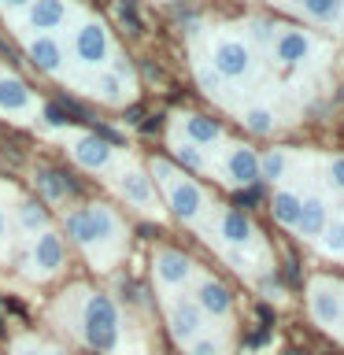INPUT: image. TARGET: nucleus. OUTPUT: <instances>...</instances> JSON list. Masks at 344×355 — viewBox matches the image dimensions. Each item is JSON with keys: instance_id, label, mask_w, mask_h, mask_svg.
Listing matches in <instances>:
<instances>
[{"instance_id": "obj_1", "label": "nucleus", "mask_w": 344, "mask_h": 355, "mask_svg": "<svg viewBox=\"0 0 344 355\" xmlns=\"http://www.w3.org/2000/svg\"><path fill=\"white\" fill-rule=\"evenodd\" d=\"M85 340L100 355L115 352V344H119V311L100 293L89 296V304H85Z\"/></svg>"}, {"instance_id": "obj_2", "label": "nucleus", "mask_w": 344, "mask_h": 355, "mask_svg": "<svg viewBox=\"0 0 344 355\" xmlns=\"http://www.w3.org/2000/svg\"><path fill=\"white\" fill-rule=\"evenodd\" d=\"M67 233L82 244V248H89V244H100V241H111L119 233V222L115 215H111L108 207H82L74 211V215H67Z\"/></svg>"}, {"instance_id": "obj_3", "label": "nucleus", "mask_w": 344, "mask_h": 355, "mask_svg": "<svg viewBox=\"0 0 344 355\" xmlns=\"http://www.w3.org/2000/svg\"><path fill=\"white\" fill-rule=\"evenodd\" d=\"M152 171H155V178H160V182L166 185V200H171V211H174L178 218L193 222V218L200 215V211H204V193H200V189H196L193 182L178 178L166 163H155Z\"/></svg>"}, {"instance_id": "obj_4", "label": "nucleus", "mask_w": 344, "mask_h": 355, "mask_svg": "<svg viewBox=\"0 0 344 355\" xmlns=\"http://www.w3.org/2000/svg\"><path fill=\"white\" fill-rule=\"evenodd\" d=\"M215 71L222 78H244L252 71V49L244 41H218L215 44Z\"/></svg>"}, {"instance_id": "obj_5", "label": "nucleus", "mask_w": 344, "mask_h": 355, "mask_svg": "<svg viewBox=\"0 0 344 355\" xmlns=\"http://www.w3.org/2000/svg\"><path fill=\"white\" fill-rule=\"evenodd\" d=\"M74 52H78V60L89 63V67L104 63L108 60V33H104V26L85 22V26L78 30V37H74Z\"/></svg>"}, {"instance_id": "obj_6", "label": "nucleus", "mask_w": 344, "mask_h": 355, "mask_svg": "<svg viewBox=\"0 0 344 355\" xmlns=\"http://www.w3.org/2000/svg\"><path fill=\"white\" fill-rule=\"evenodd\" d=\"M30 263L37 266V274H55L63 266V241L55 233L44 230L37 241H33V252H30Z\"/></svg>"}, {"instance_id": "obj_7", "label": "nucleus", "mask_w": 344, "mask_h": 355, "mask_svg": "<svg viewBox=\"0 0 344 355\" xmlns=\"http://www.w3.org/2000/svg\"><path fill=\"white\" fill-rule=\"evenodd\" d=\"M307 52H311V37H307L304 30H282V33H277V41H274L277 63L296 67V63L307 60Z\"/></svg>"}, {"instance_id": "obj_8", "label": "nucleus", "mask_w": 344, "mask_h": 355, "mask_svg": "<svg viewBox=\"0 0 344 355\" xmlns=\"http://www.w3.org/2000/svg\"><path fill=\"white\" fill-rule=\"evenodd\" d=\"M226 171H230V178H233V182H237L241 189H244V185H255V182H259V155L241 144V148L230 152Z\"/></svg>"}, {"instance_id": "obj_9", "label": "nucleus", "mask_w": 344, "mask_h": 355, "mask_svg": "<svg viewBox=\"0 0 344 355\" xmlns=\"http://www.w3.org/2000/svg\"><path fill=\"white\" fill-rule=\"evenodd\" d=\"M74 159L82 166H89V171H100V166H108V159H111V144L104 137H96V133L78 137L74 141Z\"/></svg>"}, {"instance_id": "obj_10", "label": "nucleus", "mask_w": 344, "mask_h": 355, "mask_svg": "<svg viewBox=\"0 0 344 355\" xmlns=\"http://www.w3.org/2000/svg\"><path fill=\"white\" fill-rule=\"evenodd\" d=\"M171 329L178 340H196L200 333V307L196 304H185V300H178V304L171 307Z\"/></svg>"}, {"instance_id": "obj_11", "label": "nucleus", "mask_w": 344, "mask_h": 355, "mask_svg": "<svg viewBox=\"0 0 344 355\" xmlns=\"http://www.w3.org/2000/svg\"><path fill=\"white\" fill-rule=\"evenodd\" d=\"M67 15H71V8L55 4V0H37V4H30V11H26L30 26H37V30H60L67 22Z\"/></svg>"}, {"instance_id": "obj_12", "label": "nucleus", "mask_w": 344, "mask_h": 355, "mask_svg": "<svg viewBox=\"0 0 344 355\" xmlns=\"http://www.w3.org/2000/svg\"><path fill=\"white\" fill-rule=\"evenodd\" d=\"M341 296L333 293L329 285H315V296H311V315H315L322 326H333V322H341Z\"/></svg>"}, {"instance_id": "obj_13", "label": "nucleus", "mask_w": 344, "mask_h": 355, "mask_svg": "<svg viewBox=\"0 0 344 355\" xmlns=\"http://www.w3.org/2000/svg\"><path fill=\"white\" fill-rule=\"evenodd\" d=\"M30 60H33V67H41V71L55 74V71L63 67L60 41H55V37H33V41H30Z\"/></svg>"}, {"instance_id": "obj_14", "label": "nucleus", "mask_w": 344, "mask_h": 355, "mask_svg": "<svg viewBox=\"0 0 344 355\" xmlns=\"http://www.w3.org/2000/svg\"><path fill=\"white\" fill-rule=\"evenodd\" d=\"M155 274H160L166 285H182V282H189V274H193V263L178 252H160L155 255Z\"/></svg>"}, {"instance_id": "obj_15", "label": "nucleus", "mask_w": 344, "mask_h": 355, "mask_svg": "<svg viewBox=\"0 0 344 355\" xmlns=\"http://www.w3.org/2000/svg\"><path fill=\"white\" fill-rule=\"evenodd\" d=\"M326 204L322 200H304L300 204V222H296V233L300 237H318L322 230H326Z\"/></svg>"}, {"instance_id": "obj_16", "label": "nucleus", "mask_w": 344, "mask_h": 355, "mask_svg": "<svg viewBox=\"0 0 344 355\" xmlns=\"http://www.w3.org/2000/svg\"><path fill=\"white\" fill-rule=\"evenodd\" d=\"M119 193L126 200H133V204H141V207H152V185L141 171H122L119 174Z\"/></svg>"}, {"instance_id": "obj_17", "label": "nucleus", "mask_w": 344, "mask_h": 355, "mask_svg": "<svg viewBox=\"0 0 344 355\" xmlns=\"http://www.w3.org/2000/svg\"><path fill=\"white\" fill-rule=\"evenodd\" d=\"M37 185H41V193L49 200H67V196L78 193V185L71 182V178L60 174V171H52V166H41V171H37Z\"/></svg>"}, {"instance_id": "obj_18", "label": "nucleus", "mask_w": 344, "mask_h": 355, "mask_svg": "<svg viewBox=\"0 0 344 355\" xmlns=\"http://www.w3.org/2000/svg\"><path fill=\"white\" fill-rule=\"evenodd\" d=\"M230 304H233V300H230L226 285H218V282H204V285H200V300H196L200 311H207V315H226Z\"/></svg>"}, {"instance_id": "obj_19", "label": "nucleus", "mask_w": 344, "mask_h": 355, "mask_svg": "<svg viewBox=\"0 0 344 355\" xmlns=\"http://www.w3.org/2000/svg\"><path fill=\"white\" fill-rule=\"evenodd\" d=\"M0 107L4 111H26L30 107V89L19 78H0Z\"/></svg>"}, {"instance_id": "obj_20", "label": "nucleus", "mask_w": 344, "mask_h": 355, "mask_svg": "<svg viewBox=\"0 0 344 355\" xmlns=\"http://www.w3.org/2000/svg\"><path fill=\"white\" fill-rule=\"evenodd\" d=\"M300 204H304V200H300L296 193H274V200H270V211H274V218L282 222V226H293L296 230V222H300Z\"/></svg>"}, {"instance_id": "obj_21", "label": "nucleus", "mask_w": 344, "mask_h": 355, "mask_svg": "<svg viewBox=\"0 0 344 355\" xmlns=\"http://www.w3.org/2000/svg\"><path fill=\"white\" fill-rule=\"evenodd\" d=\"M218 122H211L204 115H185V137L193 144H215L218 141Z\"/></svg>"}, {"instance_id": "obj_22", "label": "nucleus", "mask_w": 344, "mask_h": 355, "mask_svg": "<svg viewBox=\"0 0 344 355\" xmlns=\"http://www.w3.org/2000/svg\"><path fill=\"white\" fill-rule=\"evenodd\" d=\"M222 237L230 244H248L252 241V222L241 215V211H226L222 215Z\"/></svg>"}, {"instance_id": "obj_23", "label": "nucleus", "mask_w": 344, "mask_h": 355, "mask_svg": "<svg viewBox=\"0 0 344 355\" xmlns=\"http://www.w3.org/2000/svg\"><path fill=\"white\" fill-rule=\"evenodd\" d=\"M293 11H300V15H307V19L333 22V19L344 15V4H337V0H304V4H296Z\"/></svg>"}, {"instance_id": "obj_24", "label": "nucleus", "mask_w": 344, "mask_h": 355, "mask_svg": "<svg viewBox=\"0 0 344 355\" xmlns=\"http://www.w3.org/2000/svg\"><path fill=\"white\" fill-rule=\"evenodd\" d=\"M19 222H22V230H30V233H44V226H49V211H44L37 200H22L19 204Z\"/></svg>"}, {"instance_id": "obj_25", "label": "nucleus", "mask_w": 344, "mask_h": 355, "mask_svg": "<svg viewBox=\"0 0 344 355\" xmlns=\"http://www.w3.org/2000/svg\"><path fill=\"white\" fill-rule=\"evenodd\" d=\"M318 237H322V252L326 255H344V218L326 222V230Z\"/></svg>"}, {"instance_id": "obj_26", "label": "nucleus", "mask_w": 344, "mask_h": 355, "mask_svg": "<svg viewBox=\"0 0 344 355\" xmlns=\"http://www.w3.org/2000/svg\"><path fill=\"white\" fill-rule=\"evenodd\" d=\"M244 126L263 137V133H270V130H274V111H266V107H252V111H244Z\"/></svg>"}, {"instance_id": "obj_27", "label": "nucleus", "mask_w": 344, "mask_h": 355, "mask_svg": "<svg viewBox=\"0 0 344 355\" xmlns=\"http://www.w3.org/2000/svg\"><path fill=\"white\" fill-rule=\"evenodd\" d=\"M259 178H274V182H277V178H285V152H266L263 155V159H259Z\"/></svg>"}, {"instance_id": "obj_28", "label": "nucleus", "mask_w": 344, "mask_h": 355, "mask_svg": "<svg viewBox=\"0 0 344 355\" xmlns=\"http://www.w3.org/2000/svg\"><path fill=\"white\" fill-rule=\"evenodd\" d=\"M178 163L189 166V171H204V155H200L196 144H178Z\"/></svg>"}, {"instance_id": "obj_29", "label": "nucleus", "mask_w": 344, "mask_h": 355, "mask_svg": "<svg viewBox=\"0 0 344 355\" xmlns=\"http://www.w3.org/2000/svg\"><path fill=\"white\" fill-rule=\"evenodd\" d=\"M96 89L104 100H122V78H115V74H100Z\"/></svg>"}, {"instance_id": "obj_30", "label": "nucleus", "mask_w": 344, "mask_h": 355, "mask_svg": "<svg viewBox=\"0 0 344 355\" xmlns=\"http://www.w3.org/2000/svg\"><path fill=\"white\" fill-rule=\"evenodd\" d=\"M67 115H71V111H67L63 104H49V107H44V119H49L52 126H67V122H71Z\"/></svg>"}, {"instance_id": "obj_31", "label": "nucleus", "mask_w": 344, "mask_h": 355, "mask_svg": "<svg viewBox=\"0 0 344 355\" xmlns=\"http://www.w3.org/2000/svg\"><path fill=\"white\" fill-rule=\"evenodd\" d=\"M189 355H222V344L218 340H196L189 348Z\"/></svg>"}, {"instance_id": "obj_32", "label": "nucleus", "mask_w": 344, "mask_h": 355, "mask_svg": "<svg viewBox=\"0 0 344 355\" xmlns=\"http://www.w3.org/2000/svg\"><path fill=\"white\" fill-rule=\"evenodd\" d=\"M329 182L337 185V189H344V155H341V159H333V163H329Z\"/></svg>"}, {"instance_id": "obj_33", "label": "nucleus", "mask_w": 344, "mask_h": 355, "mask_svg": "<svg viewBox=\"0 0 344 355\" xmlns=\"http://www.w3.org/2000/svg\"><path fill=\"white\" fill-rule=\"evenodd\" d=\"M115 15H119L122 22H130L133 30H141V22H137V11H133L130 4H119V8H115Z\"/></svg>"}, {"instance_id": "obj_34", "label": "nucleus", "mask_w": 344, "mask_h": 355, "mask_svg": "<svg viewBox=\"0 0 344 355\" xmlns=\"http://www.w3.org/2000/svg\"><path fill=\"white\" fill-rule=\"evenodd\" d=\"M255 200H259V185H248V189H241V193H237V204H241V207L255 204Z\"/></svg>"}, {"instance_id": "obj_35", "label": "nucleus", "mask_w": 344, "mask_h": 355, "mask_svg": "<svg viewBox=\"0 0 344 355\" xmlns=\"http://www.w3.org/2000/svg\"><path fill=\"white\" fill-rule=\"evenodd\" d=\"M266 340H270V329H255L252 337H248V348H263Z\"/></svg>"}, {"instance_id": "obj_36", "label": "nucleus", "mask_w": 344, "mask_h": 355, "mask_svg": "<svg viewBox=\"0 0 344 355\" xmlns=\"http://www.w3.org/2000/svg\"><path fill=\"white\" fill-rule=\"evenodd\" d=\"M200 82H204V89H218V74H211V71H200Z\"/></svg>"}, {"instance_id": "obj_37", "label": "nucleus", "mask_w": 344, "mask_h": 355, "mask_svg": "<svg viewBox=\"0 0 344 355\" xmlns=\"http://www.w3.org/2000/svg\"><path fill=\"white\" fill-rule=\"evenodd\" d=\"M259 318L266 322V326H270V322H274V311H270V307H259Z\"/></svg>"}, {"instance_id": "obj_38", "label": "nucleus", "mask_w": 344, "mask_h": 355, "mask_svg": "<svg viewBox=\"0 0 344 355\" xmlns=\"http://www.w3.org/2000/svg\"><path fill=\"white\" fill-rule=\"evenodd\" d=\"M4 230H8V222H4V211H0V241H4Z\"/></svg>"}, {"instance_id": "obj_39", "label": "nucleus", "mask_w": 344, "mask_h": 355, "mask_svg": "<svg viewBox=\"0 0 344 355\" xmlns=\"http://www.w3.org/2000/svg\"><path fill=\"white\" fill-rule=\"evenodd\" d=\"M19 355H41V352H37V348H22Z\"/></svg>"}, {"instance_id": "obj_40", "label": "nucleus", "mask_w": 344, "mask_h": 355, "mask_svg": "<svg viewBox=\"0 0 344 355\" xmlns=\"http://www.w3.org/2000/svg\"><path fill=\"white\" fill-rule=\"evenodd\" d=\"M52 355H67V352H52Z\"/></svg>"}]
</instances>
